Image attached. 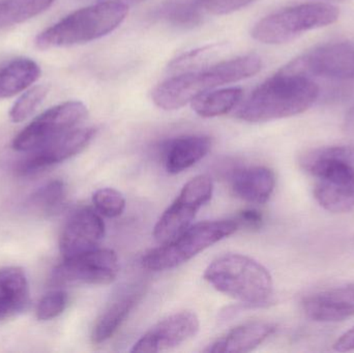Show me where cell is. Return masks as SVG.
Masks as SVG:
<instances>
[{
    "mask_svg": "<svg viewBox=\"0 0 354 353\" xmlns=\"http://www.w3.org/2000/svg\"><path fill=\"white\" fill-rule=\"evenodd\" d=\"M319 95L315 82L283 68L262 83L239 108L236 117L248 122H266L299 115L313 106Z\"/></svg>",
    "mask_w": 354,
    "mask_h": 353,
    "instance_id": "cell-1",
    "label": "cell"
},
{
    "mask_svg": "<svg viewBox=\"0 0 354 353\" xmlns=\"http://www.w3.org/2000/svg\"><path fill=\"white\" fill-rule=\"evenodd\" d=\"M299 164L316 180L314 195L320 207L337 213L354 209V145L311 149Z\"/></svg>",
    "mask_w": 354,
    "mask_h": 353,
    "instance_id": "cell-2",
    "label": "cell"
},
{
    "mask_svg": "<svg viewBox=\"0 0 354 353\" xmlns=\"http://www.w3.org/2000/svg\"><path fill=\"white\" fill-rule=\"evenodd\" d=\"M261 58L256 54L220 62L168 79L156 87L153 99L161 109L177 110L214 87L253 77L261 70Z\"/></svg>",
    "mask_w": 354,
    "mask_h": 353,
    "instance_id": "cell-3",
    "label": "cell"
},
{
    "mask_svg": "<svg viewBox=\"0 0 354 353\" xmlns=\"http://www.w3.org/2000/svg\"><path fill=\"white\" fill-rule=\"evenodd\" d=\"M128 6L104 0L64 17L35 37L39 49L68 47L101 39L115 30L126 19Z\"/></svg>",
    "mask_w": 354,
    "mask_h": 353,
    "instance_id": "cell-4",
    "label": "cell"
},
{
    "mask_svg": "<svg viewBox=\"0 0 354 353\" xmlns=\"http://www.w3.org/2000/svg\"><path fill=\"white\" fill-rule=\"evenodd\" d=\"M203 277L218 292L252 308L272 302V276L263 265L250 257L239 254L218 257L208 265Z\"/></svg>",
    "mask_w": 354,
    "mask_h": 353,
    "instance_id": "cell-5",
    "label": "cell"
},
{
    "mask_svg": "<svg viewBox=\"0 0 354 353\" xmlns=\"http://www.w3.org/2000/svg\"><path fill=\"white\" fill-rule=\"evenodd\" d=\"M236 220L206 221L189 226L185 231L159 248L149 251L142 259V265L149 271L176 269L196 255L237 231Z\"/></svg>",
    "mask_w": 354,
    "mask_h": 353,
    "instance_id": "cell-6",
    "label": "cell"
},
{
    "mask_svg": "<svg viewBox=\"0 0 354 353\" xmlns=\"http://www.w3.org/2000/svg\"><path fill=\"white\" fill-rule=\"evenodd\" d=\"M340 16L338 8L328 3H305L279 10L260 20L252 37L260 43H288L307 31L334 24Z\"/></svg>",
    "mask_w": 354,
    "mask_h": 353,
    "instance_id": "cell-7",
    "label": "cell"
},
{
    "mask_svg": "<svg viewBox=\"0 0 354 353\" xmlns=\"http://www.w3.org/2000/svg\"><path fill=\"white\" fill-rule=\"evenodd\" d=\"M212 191L214 184L207 175H198L187 182L155 226V240L165 244L185 231L199 209L210 200Z\"/></svg>",
    "mask_w": 354,
    "mask_h": 353,
    "instance_id": "cell-8",
    "label": "cell"
},
{
    "mask_svg": "<svg viewBox=\"0 0 354 353\" xmlns=\"http://www.w3.org/2000/svg\"><path fill=\"white\" fill-rule=\"evenodd\" d=\"M86 116V106L81 102L70 101L54 106L19 133L12 141V147L16 151L29 153L76 128Z\"/></svg>",
    "mask_w": 354,
    "mask_h": 353,
    "instance_id": "cell-9",
    "label": "cell"
},
{
    "mask_svg": "<svg viewBox=\"0 0 354 353\" xmlns=\"http://www.w3.org/2000/svg\"><path fill=\"white\" fill-rule=\"evenodd\" d=\"M118 255L109 249H97L72 258L64 259L54 269V286L108 285L118 277Z\"/></svg>",
    "mask_w": 354,
    "mask_h": 353,
    "instance_id": "cell-10",
    "label": "cell"
},
{
    "mask_svg": "<svg viewBox=\"0 0 354 353\" xmlns=\"http://www.w3.org/2000/svg\"><path fill=\"white\" fill-rule=\"evenodd\" d=\"M284 68L309 77L354 79V41L320 46Z\"/></svg>",
    "mask_w": 354,
    "mask_h": 353,
    "instance_id": "cell-11",
    "label": "cell"
},
{
    "mask_svg": "<svg viewBox=\"0 0 354 353\" xmlns=\"http://www.w3.org/2000/svg\"><path fill=\"white\" fill-rule=\"evenodd\" d=\"M95 133L97 130L93 128H76L52 139L39 149L29 151L30 153L17 166V173L32 175L74 157L91 142Z\"/></svg>",
    "mask_w": 354,
    "mask_h": 353,
    "instance_id": "cell-12",
    "label": "cell"
},
{
    "mask_svg": "<svg viewBox=\"0 0 354 353\" xmlns=\"http://www.w3.org/2000/svg\"><path fill=\"white\" fill-rule=\"evenodd\" d=\"M200 329L197 315L191 311L174 313L153 325L138 342L132 352H160L174 350L193 339Z\"/></svg>",
    "mask_w": 354,
    "mask_h": 353,
    "instance_id": "cell-13",
    "label": "cell"
},
{
    "mask_svg": "<svg viewBox=\"0 0 354 353\" xmlns=\"http://www.w3.org/2000/svg\"><path fill=\"white\" fill-rule=\"evenodd\" d=\"M105 236V224L93 209L84 207L68 218L60 236V253L64 259L97 250Z\"/></svg>",
    "mask_w": 354,
    "mask_h": 353,
    "instance_id": "cell-14",
    "label": "cell"
},
{
    "mask_svg": "<svg viewBox=\"0 0 354 353\" xmlns=\"http://www.w3.org/2000/svg\"><path fill=\"white\" fill-rule=\"evenodd\" d=\"M306 315L316 323H338L354 317V283L305 298Z\"/></svg>",
    "mask_w": 354,
    "mask_h": 353,
    "instance_id": "cell-15",
    "label": "cell"
},
{
    "mask_svg": "<svg viewBox=\"0 0 354 353\" xmlns=\"http://www.w3.org/2000/svg\"><path fill=\"white\" fill-rule=\"evenodd\" d=\"M276 325L263 321L245 323L223 336L208 346L204 352L209 353H245L261 345L276 332Z\"/></svg>",
    "mask_w": 354,
    "mask_h": 353,
    "instance_id": "cell-16",
    "label": "cell"
},
{
    "mask_svg": "<svg viewBox=\"0 0 354 353\" xmlns=\"http://www.w3.org/2000/svg\"><path fill=\"white\" fill-rule=\"evenodd\" d=\"M212 149V139L203 135H189L167 141L164 146L166 169L169 173L185 171L203 159Z\"/></svg>",
    "mask_w": 354,
    "mask_h": 353,
    "instance_id": "cell-17",
    "label": "cell"
},
{
    "mask_svg": "<svg viewBox=\"0 0 354 353\" xmlns=\"http://www.w3.org/2000/svg\"><path fill=\"white\" fill-rule=\"evenodd\" d=\"M142 296V287H133L120 292L97 318L91 335L93 343L101 344L109 340L128 318Z\"/></svg>",
    "mask_w": 354,
    "mask_h": 353,
    "instance_id": "cell-18",
    "label": "cell"
},
{
    "mask_svg": "<svg viewBox=\"0 0 354 353\" xmlns=\"http://www.w3.org/2000/svg\"><path fill=\"white\" fill-rule=\"evenodd\" d=\"M234 194L250 203H266L274 193L276 178L274 172L266 167L243 168L236 170L231 178Z\"/></svg>",
    "mask_w": 354,
    "mask_h": 353,
    "instance_id": "cell-19",
    "label": "cell"
},
{
    "mask_svg": "<svg viewBox=\"0 0 354 353\" xmlns=\"http://www.w3.org/2000/svg\"><path fill=\"white\" fill-rule=\"evenodd\" d=\"M35 60L17 57L0 66V99H8L28 89L41 76Z\"/></svg>",
    "mask_w": 354,
    "mask_h": 353,
    "instance_id": "cell-20",
    "label": "cell"
},
{
    "mask_svg": "<svg viewBox=\"0 0 354 353\" xmlns=\"http://www.w3.org/2000/svg\"><path fill=\"white\" fill-rule=\"evenodd\" d=\"M29 298L28 282L19 267L0 269V321L20 312Z\"/></svg>",
    "mask_w": 354,
    "mask_h": 353,
    "instance_id": "cell-21",
    "label": "cell"
},
{
    "mask_svg": "<svg viewBox=\"0 0 354 353\" xmlns=\"http://www.w3.org/2000/svg\"><path fill=\"white\" fill-rule=\"evenodd\" d=\"M203 12L196 0H168L156 10L153 17L179 28H193L203 22Z\"/></svg>",
    "mask_w": 354,
    "mask_h": 353,
    "instance_id": "cell-22",
    "label": "cell"
},
{
    "mask_svg": "<svg viewBox=\"0 0 354 353\" xmlns=\"http://www.w3.org/2000/svg\"><path fill=\"white\" fill-rule=\"evenodd\" d=\"M243 97V90L236 87L205 93L195 97L192 103L194 111L201 117L224 115L230 112Z\"/></svg>",
    "mask_w": 354,
    "mask_h": 353,
    "instance_id": "cell-23",
    "label": "cell"
},
{
    "mask_svg": "<svg viewBox=\"0 0 354 353\" xmlns=\"http://www.w3.org/2000/svg\"><path fill=\"white\" fill-rule=\"evenodd\" d=\"M55 0H0V30L46 12Z\"/></svg>",
    "mask_w": 354,
    "mask_h": 353,
    "instance_id": "cell-24",
    "label": "cell"
},
{
    "mask_svg": "<svg viewBox=\"0 0 354 353\" xmlns=\"http://www.w3.org/2000/svg\"><path fill=\"white\" fill-rule=\"evenodd\" d=\"M66 184L62 180H54L35 191L27 201L31 211L49 216L57 213L66 201Z\"/></svg>",
    "mask_w": 354,
    "mask_h": 353,
    "instance_id": "cell-25",
    "label": "cell"
},
{
    "mask_svg": "<svg viewBox=\"0 0 354 353\" xmlns=\"http://www.w3.org/2000/svg\"><path fill=\"white\" fill-rule=\"evenodd\" d=\"M49 88L46 85H35L25 91L16 103L12 105L10 111V118L15 124L24 122L32 115L47 97Z\"/></svg>",
    "mask_w": 354,
    "mask_h": 353,
    "instance_id": "cell-26",
    "label": "cell"
},
{
    "mask_svg": "<svg viewBox=\"0 0 354 353\" xmlns=\"http://www.w3.org/2000/svg\"><path fill=\"white\" fill-rule=\"evenodd\" d=\"M93 204L102 215L115 218L126 209V199L122 193L111 188L100 189L93 196Z\"/></svg>",
    "mask_w": 354,
    "mask_h": 353,
    "instance_id": "cell-27",
    "label": "cell"
},
{
    "mask_svg": "<svg viewBox=\"0 0 354 353\" xmlns=\"http://www.w3.org/2000/svg\"><path fill=\"white\" fill-rule=\"evenodd\" d=\"M68 304V296L62 290L50 292L41 298L37 309L39 321H47L59 316Z\"/></svg>",
    "mask_w": 354,
    "mask_h": 353,
    "instance_id": "cell-28",
    "label": "cell"
},
{
    "mask_svg": "<svg viewBox=\"0 0 354 353\" xmlns=\"http://www.w3.org/2000/svg\"><path fill=\"white\" fill-rule=\"evenodd\" d=\"M204 12L214 15H227L236 12L255 0H196Z\"/></svg>",
    "mask_w": 354,
    "mask_h": 353,
    "instance_id": "cell-29",
    "label": "cell"
},
{
    "mask_svg": "<svg viewBox=\"0 0 354 353\" xmlns=\"http://www.w3.org/2000/svg\"><path fill=\"white\" fill-rule=\"evenodd\" d=\"M239 227L248 228V229H260L263 224V216L256 209H245L239 213L236 220Z\"/></svg>",
    "mask_w": 354,
    "mask_h": 353,
    "instance_id": "cell-30",
    "label": "cell"
},
{
    "mask_svg": "<svg viewBox=\"0 0 354 353\" xmlns=\"http://www.w3.org/2000/svg\"><path fill=\"white\" fill-rule=\"evenodd\" d=\"M334 350L339 352H348L354 350V327L343 334L334 344Z\"/></svg>",
    "mask_w": 354,
    "mask_h": 353,
    "instance_id": "cell-31",
    "label": "cell"
},
{
    "mask_svg": "<svg viewBox=\"0 0 354 353\" xmlns=\"http://www.w3.org/2000/svg\"><path fill=\"white\" fill-rule=\"evenodd\" d=\"M114 1L122 2V3L129 6V4L139 3V2L143 1V0H114Z\"/></svg>",
    "mask_w": 354,
    "mask_h": 353,
    "instance_id": "cell-32",
    "label": "cell"
},
{
    "mask_svg": "<svg viewBox=\"0 0 354 353\" xmlns=\"http://www.w3.org/2000/svg\"><path fill=\"white\" fill-rule=\"evenodd\" d=\"M328 1H347V0H328Z\"/></svg>",
    "mask_w": 354,
    "mask_h": 353,
    "instance_id": "cell-33",
    "label": "cell"
}]
</instances>
